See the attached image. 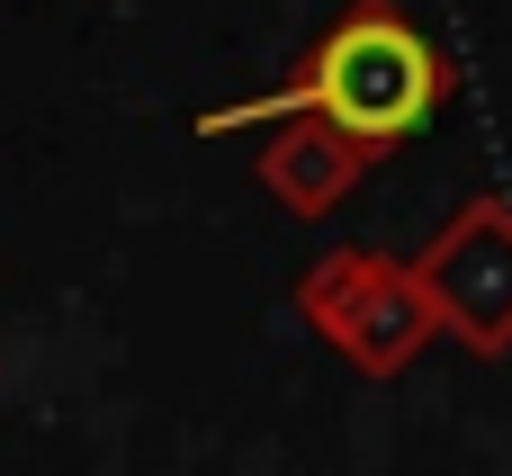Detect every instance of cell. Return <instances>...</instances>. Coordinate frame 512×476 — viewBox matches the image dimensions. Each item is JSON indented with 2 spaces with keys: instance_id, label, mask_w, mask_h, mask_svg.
I'll list each match as a JSON object with an SVG mask.
<instances>
[{
  "instance_id": "cell-1",
  "label": "cell",
  "mask_w": 512,
  "mask_h": 476,
  "mask_svg": "<svg viewBox=\"0 0 512 476\" xmlns=\"http://www.w3.org/2000/svg\"><path fill=\"white\" fill-rule=\"evenodd\" d=\"M441 99H450V63L432 54V36H423L405 9L360 0L279 90H261V99H243V108H216L207 135H225V126H270V117H324V126L351 135L360 153H387V144L423 135V126L441 117Z\"/></svg>"
}]
</instances>
